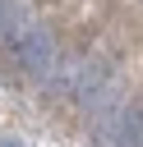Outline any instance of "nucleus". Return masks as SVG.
<instances>
[{"mask_svg": "<svg viewBox=\"0 0 143 147\" xmlns=\"http://www.w3.org/2000/svg\"><path fill=\"white\" fill-rule=\"evenodd\" d=\"M0 147H23V142L18 138H0Z\"/></svg>", "mask_w": 143, "mask_h": 147, "instance_id": "f257e3e1", "label": "nucleus"}]
</instances>
